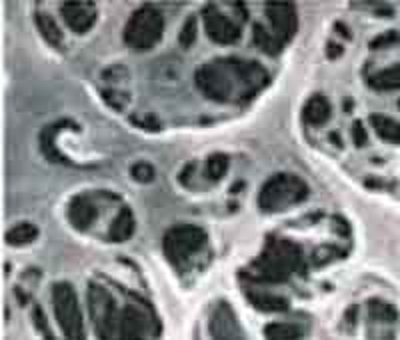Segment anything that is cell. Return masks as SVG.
<instances>
[{"label": "cell", "mask_w": 400, "mask_h": 340, "mask_svg": "<svg viewBox=\"0 0 400 340\" xmlns=\"http://www.w3.org/2000/svg\"><path fill=\"white\" fill-rule=\"evenodd\" d=\"M212 334H214V340H242L238 326L235 325V320L228 314L218 316L212 323Z\"/></svg>", "instance_id": "obj_1"}, {"label": "cell", "mask_w": 400, "mask_h": 340, "mask_svg": "<svg viewBox=\"0 0 400 340\" xmlns=\"http://www.w3.org/2000/svg\"><path fill=\"white\" fill-rule=\"evenodd\" d=\"M268 340H298L300 332L297 326L286 325H272L267 328Z\"/></svg>", "instance_id": "obj_2"}]
</instances>
